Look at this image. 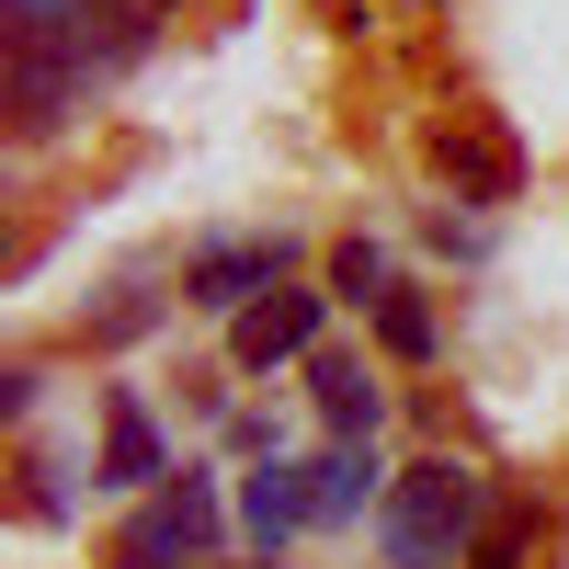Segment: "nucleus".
<instances>
[{
  "mask_svg": "<svg viewBox=\"0 0 569 569\" xmlns=\"http://www.w3.org/2000/svg\"><path fill=\"white\" fill-rule=\"evenodd\" d=\"M376 536H388L399 569H467V547L490 536V479L467 456H421L388 479V501H376Z\"/></svg>",
  "mask_w": 569,
  "mask_h": 569,
  "instance_id": "1",
  "label": "nucleus"
},
{
  "mask_svg": "<svg viewBox=\"0 0 569 569\" xmlns=\"http://www.w3.org/2000/svg\"><path fill=\"white\" fill-rule=\"evenodd\" d=\"M80 103H91V46H23V34H0V114H12V137H58Z\"/></svg>",
  "mask_w": 569,
  "mask_h": 569,
  "instance_id": "2",
  "label": "nucleus"
},
{
  "mask_svg": "<svg viewBox=\"0 0 569 569\" xmlns=\"http://www.w3.org/2000/svg\"><path fill=\"white\" fill-rule=\"evenodd\" d=\"M217 547V490L194 479V467H182L171 490H149L137 501V525L114 536V569H194Z\"/></svg>",
  "mask_w": 569,
  "mask_h": 569,
  "instance_id": "3",
  "label": "nucleus"
},
{
  "mask_svg": "<svg viewBox=\"0 0 569 569\" xmlns=\"http://www.w3.org/2000/svg\"><path fill=\"white\" fill-rule=\"evenodd\" d=\"M284 284V240H228L182 262V308H262Z\"/></svg>",
  "mask_w": 569,
  "mask_h": 569,
  "instance_id": "4",
  "label": "nucleus"
},
{
  "mask_svg": "<svg viewBox=\"0 0 569 569\" xmlns=\"http://www.w3.org/2000/svg\"><path fill=\"white\" fill-rule=\"evenodd\" d=\"M433 171L456 182V194H479V206H501L512 182H525V160H512V137H501V126H479V114L433 126Z\"/></svg>",
  "mask_w": 569,
  "mask_h": 569,
  "instance_id": "5",
  "label": "nucleus"
},
{
  "mask_svg": "<svg viewBox=\"0 0 569 569\" xmlns=\"http://www.w3.org/2000/svg\"><path fill=\"white\" fill-rule=\"evenodd\" d=\"M319 308H330V297H308V284H273L262 308H240V342H228V353H240L251 376H262V365H297V353L319 342Z\"/></svg>",
  "mask_w": 569,
  "mask_h": 569,
  "instance_id": "6",
  "label": "nucleus"
},
{
  "mask_svg": "<svg viewBox=\"0 0 569 569\" xmlns=\"http://www.w3.org/2000/svg\"><path fill=\"white\" fill-rule=\"evenodd\" d=\"M297 525H319V490L297 479V467H262V479L240 490V536H251V547L273 558V547H284V536H297Z\"/></svg>",
  "mask_w": 569,
  "mask_h": 569,
  "instance_id": "7",
  "label": "nucleus"
},
{
  "mask_svg": "<svg viewBox=\"0 0 569 569\" xmlns=\"http://www.w3.org/2000/svg\"><path fill=\"white\" fill-rule=\"evenodd\" d=\"M308 376H319V421H330V445H376V410H388V399H376V376H365L353 353H319Z\"/></svg>",
  "mask_w": 569,
  "mask_h": 569,
  "instance_id": "8",
  "label": "nucleus"
},
{
  "mask_svg": "<svg viewBox=\"0 0 569 569\" xmlns=\"http://www.w3.org/2000/svg\"><path fill=\"white\" fill-rule=\"evenodd\" d=\"M103 479H114V490L171 479V467H160V433H149V410H137V388H114V399H103Z\"/></svg>",
  "mask_w": 569,
  "mask_h": 569,
  "instance_id": "9",
  "label": "nucleus"
},
{
  "mask_svg": "<svg viewBox=\"0 0 569 569\" xmlns=\"http://www.w3.org/2000/svg\"><path fill=\"white\" fill-rule=\"evenodd\" d=\"M308 490H319V525H353L365 490H376V456H365V445H330V456L308 467Z\"/></svg>",
  "mask_w": 569,
  "mask_h": 569,
  "instance_id": "10",
  "label": "nucleus"
},
{
  "mask_svg": "<svg viewBox=\"0 0 569 569\" xmlns=\"http://www.w3.org/2000/svg\"><path fill=\"white\" fill-rule=\"evenodd\" d=\"M91 0H0V34H23V46H91Z\"/></svg>",
  "mask_w": 569,
  "mask_h": 569,
  "instance_id": "11",
  "label": "nucleus"
},
{
  "mask_svg": "<svg viewBox=\"0 0 569 569\" xmlns=\"http://www.w3.org/2000/svg\"><path fill=\"white\" fill-rule=\"evenodd\" d=\"M376 342H388L399 365H433V342H445V330H433V308H421L410 284H388V297H376Z\"/></svg>",
  "mask_w": 569,
  "mask_h": 569,
  "instance_id": "12",
  "label": "nucleus"
},
{
  "mask_svg": "<svg viewBox=\"0 0 569 569\" xmlns=\"http://www.w3.org/2000/svg\"><path fill=\"white\" fill-rule=\"evenodd\" d=\"M536 525H547L536 501H501V512H490V536L467 547V569H525V558H536Z\"/></svg>",
  "mask_w": 569,
  "mask_h": 569,
  "instance_id": "13",
  "label": "nucleus"
},
{
  "mask_svg": "<svg viewBox=\"0 0 569 569\" xmlns=\"http://www.w3.org/2000/svg\"><path fill=\"white\" fill-rule=\"evenodd\" d=\"M330 297H353V308H365V297H388V262H376L365 240H342V251H330Z\"/></svg>",
  "mask_w": 569,
  "mask_h": 569,
  "instance_id": "14",
  "label": "nucleus"
},
{
  "mask_svg": "<svg viewBox=\"0 0 569 569\" xmlns=\"http://www.w3.org/2000/svg\"><path fill=\"white\" fill-rule=\"evenodd\" d=\"M91 12H103V34H114V46H149L171 0H91Z\"/></svg>",
  "mask_w": 569,
  "mask_h": 569,
  "instance_id": "15",
  "label": "nucleus"
}]
</instances>
